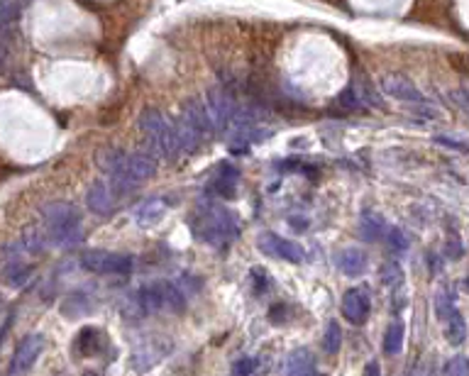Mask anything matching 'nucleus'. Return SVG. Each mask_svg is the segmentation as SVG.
<instances>
[{
	"label": "nucleus",
	"instance_id": "obj_4",
	"mask_svg": "<svg viewBox=\"0 0 469 376\" xmlns=\"http://www.w3.org/2000/svg\"><path fill=\"white\" fill-rule=\"evenodd\" d=\"M140 129L142 135L147 137V142L152 145L159 157L164 159H176L184 149H181V142L179 135H176V127L164 118L162 112L156 110V108H147L142 110L140 115Z\"/></svg>",
	"mask_w": 469,
	"mask_h": 376
},
{
	"label": "nucleus",
	"instance_id": "obj_23",
	"mask_svg": "<svg viewBox=\"0 0 469 376\" xmlns=\"http://www.w3.org/2000/svg\"><path fill=\"white\" fill-rule=\"evenodd\" d=\"M453 308H457V303H455V293H447V291H442L440 296L435 298V313H437V318H445L447 313Z\"/></svg>",
	"mask_w": 469,
	"mask_h": 376
},
{
	"label": "nucleus",
	"instance_id": "obj_3",
	"mask_svg": "<svg viewBox=\"0 0 469 376\" xmlns=\"http://www.w3.org/2000/svg\"><path fill=\"white\" fill-rule=\"evenodd\" d=\"M45 235L47 242L56 247L69 249L81 242L84 235V223L81 213L73 208L71 203H51L45 208Z\"/></svg>",
	"mask_w": 469,
	"mask_h": 376
},
{
	"label": "nucleus",
	"instance_id": "obj_17",
	"mask_svg": "<svg viewBox=\"0 0 469 376\" xmlns=\"http://www.w3.org/2000/svg\"><path fill=\"white\" fill-rule=\"evenodd\" d=\"M103 342V332L95 330V327H84L76 337V352L81 357H95Z\"/></svg>",
	"mask_w": 469,
	"mask_h": 376
},
{
	"label": "nucleus",
	"instance_id": "obj_13",
	"mask_svg": "<svg viewBox=\"0 0 469 376\" xmlns=\"http://www.w3.org/2000/svg\"><path fill=\"white\" fill-rule=\"evenodd\" d=\"M181 120H186V123H189L198 135H206V132H211L213 129V120H211V115H208L206 103L189 101L184 105V118Z\"/></svg>",
	"mask_w": 469,
	"mask_h": 376
},
{
	"label": "nucleus",
	"instance_id": "obj_20",
	"mask_svg": "<svg viewBox=\"0 0 469 376\" xmlns=\"http://www.w3.org/2000/svg\"><path fill=\"white\" fill-rule=\"evenodd\" d=\"M164 210H167V205H164L162 201H147V203H142L140 208L134 210V218H137V223L149 225V223H154V220L162 218Z\"/></svg>",
	"mask_w": 469,
	"mask_h": 376
},
{
	"label": "nucleus",
	"instance_id": "obj_22",
	"mask_svg": "<svg viewBox=\"0 0 469 376\" xmlns=\"http://www.w3.org/2000/svg\"><path fill=\"white\" fill-rule=\"evenodd\" d=\"M403 281V271L401 266H398V262H386L384 266H381V284L384 286H398Z\"/></svg>",
	"mask_w": 469,
	"mask_h": 376
},
{
	"label": "nucleus",
	"instance_id": "obj_5",
	"mask_svg": "<svg viewBox=\"0 0 469 376\" xmlns=\"http://www.w3.org/2000/svg\"><path fill=\"white\" fill-rule=\"evenodd\" d=\"M81 266L91 274H110L125 276L132 271V257L130 254L110 252V249H88L81 254Z\"/></svg>",
	"mask_w": 469,
	"mask_h": 376
},
{
	"label": "nucleus",
	"instance_id": "obj_8",
	"mask_svg": "<svg viewBox=\"0 0 469 376\" xmlns=\"http://www.w3.org/2000/svg\"><path fill=\"white\" fill-rule=\"evenodd\" d=\"M381 90H384L386 96L403 103H416V105H423L425 103V96L416 88L413 81L401 76V73H389V76H384L381 79Z\"/></svg>",
	"mask_w": 469,
	"mask_h": 376
},
{
	"label": "nucleus",
	"instance_id": "obj_2",
	"mask_svg": "<svg viewBox=\"0 0 469 376\" xmlns=\"http://www.w3.org/2000/svg\"><path fill=\"white\" fill-rule=\"evenodd\" d=\"M193 232L213 247H228L240 235V225H237V215L230 213L228 208L218 203H206L193 215Z\"/></svg>",
	"mask_w": 469,
	"mask_h": 376
},
{
	"label": "nucleus",
	"instance_id": "obj_18",
	"mask_svg": "<svg viewBox=\"0 0 469 376\" xmlns=\"http://www.w3.org/2000/svg\"><path fill=\"white\" fill-rule=\"evenodd\" d=\"M359 232H362V237L367 242L379 240V237L386 232L384 218H381V215H376V213H364L362 215V225H359Z\"/></svg>",
	"mask_w": 469,
	"mask_h": 376
},
{
	"label": "nucleus",
	"instance_id": "obj_31",
	"mask_svg": "<svg viewBox=\"0 0 469 376\" xmlns=\"http://www.w3.org/2000/svg\"><path fill=\"white\" fill-rule=\"evenodd\" d=\"M291 227H296V230H306V220H303V218H291Z\"/></svg>",
	"mask_w": 469,
	"mask_h": 376
},
{
	"label": "nucleus",
	"instance_id": "obj_30",
	"mask_svg": "<svg viewBox=\"0 0 469 376\" xmlns=\"http://www.w3.org/2000/svg\"><path fill=\"white\" fill-rule=\"evenodd\" d=\"M435 142H437V145H442V147H453V149H459V152H467V147H464V145H457V140H450V137L437 135V137H435Z\"/></svg>",
	"mask_w": 469,
	"mask_h": 376
},
{
	"label": "nucleus",
	"instance_id": "obj_9",
	"mask_svg": "<svg viewBox=\"0 0 469 376\" xmlns=\"http://www.w3.org/2000/svg\"><path fill=\"white\" fill-rule=\"evenodd\" d=\"M369 308H372V298H369V291L362 286L350 288L342 298V315L352 325H364L369 318Z\"/></svg>",
	"mask_w": 469,
	"mask_h": 376
},
{
	"label": "nucleus",
	"instance_id": "obj_14",
	"mask_svg": "<svg viewBox=\"0 0 469 376\" xmlns=\"http://www.w3.org/2000/svg\"><path fill=\"white\" fill-rule=\"evenodd\" d=\"M237 179H240L237 168L230 166V164H220L215 176H213V191H215V196H223V198L232 196L234 188H237Z\"/></svg>",
	"mask_w": 469,
	"mask_h": 376
},
{
	"label": "nucleus",
	"instance_id": "obj_1",
	"mask_svg": "<svg viewBox=\"0 0 469 376\" xmlns=\"http://www.w3.org/2000/svg\"><path fill=\"white\" fill-rule=\"evenodd\" d=\"M98 164L106 168L112 186L120 191H130L132 186L152 179L156 174V159L142 152H125V149H106L98 157Z\"/></svg>",
	"mask_w": 469,
	"mask_h": 376
},
{
	"label": "nucleus",
	"instance_id": "obj_24",
	"mask_svg": "<svg viewBox=\"0 0 469 376\" xmlns=\"http://www.w3.org/2000/svg\"><path fill=\"white\" fill-rule=\"evenodd\" d=\"M442 371H445V374H450V376L469 374V360H467V357H462V354H457V357H453V360L442 366Z\"/></svg>",
	"mask_w": 469,
	"mask_h": 376
},
{
	"label": "nucleus",
	"instance_id": "obj_10",
	"mask_svg": "<svg viewBox=\"0 0 469 376\" xmlns=\"http://www.w3.org/2000/svg\"><path fill=\"white\" fill-rule=\"evenodd\" d=\"M120 188H115L112 184H106V181H95L93 186L86 193V203L88 208L93 210L95 215H110L115 210L117 196H120Z\"/></svg>",
	"mask_w": 469,
	"mask_h": 376
},
{
	"label": "nucleus",
	"instance_id": "obj_29",
	"mask_svg": "<svg viewBox=\"0 0 469 376\" xmlns=\"http://www.w3.org/2000/svg\"><path fill=\"white\" fill-rule=\"evenodd\" d=\"M447 257H450V259H459V257H462V245H459L457 240L447 242Z\"/></svg>",
	"mask_w": 469,
	"mask_h": 376
},
{
	"label": "nucleus",
	"instance_id": "obj_26",
	"mask_svg": "<svg viewBox=\"0 0 469 376\" xmlns=\"http://www.w3.org/2000/svg\"><path fill=\"white\" fill-rule=\"evenodd\" d=\"M232 371H234V374H237V376L254 374V371H257V360H254V357H242V360H237V362H234Z\"/></svg>",
	"mask_w": 469,
	"mask_h": 376
},
{
	"label": "nucleus",
	"instance_id": "obj_12",
	"mask_svg": "<svg viewBox=\"0 0 469 376\" xmlns=\"http://www.w3.org/2000/svg\"><path fill=\"white\" fill-rule=\"evenodd\" d=\"M333 262H335V266L342 271V274L352 276V279H354V276H362L364 271H367V254L357 247H345V249H340V252H335Z\"/></svg>",
	"mask_w": 469,
	"mask_h": 376
},
{
	"label": "nucleus",
	"instance_id": "obj_15",
	"mask_svg": "<svg viewBox=\"0 0 469 376\" xmlns=\"http://www.w3.org/2000/svg\"><path fill=\"white\" fill-rule=\"evenodd\" d=\"M286 371L289 374H315V357H313L311 349L306 347H298L289 354V360H286Z\"/></svg>",
	"mask_w": 469,
	"mask_h": 376
},
{
	"label": "nucleus",
	"instance_id": "obj_16",
	"mask_svg": "<svg viewBox=\"0 0 469 376\" xmlns=\"http://www.w3.org/2000/svg\"><path fill=\"white\" fill-rule=\"evenodd\" d=\"M445 323V337L450 344H462L467 340V325H464V318L459 313V308H453L450 313L442 318Z\"/></svg>",
	"mask_w": 469,
	"mask_h": 376
},
{
	"label": "nucleus",
	"instance_id": "obj_19",
	"mask_svg": "<svg viewBox=\"0 0 469 376\" xmlns=\"http://www.w3.org/2000/svg\"><path fill=\"white\" fill-rule=\"evenodd\" d=\"M403 342H406V327L403 323H391L384 337V352L386 354H401Z\"/></svg>",
	"mask_w": 469,
	"mask_h": 376
},
{
	"label": "nucleus",
	"instance_id": "obj_7",
	"mask_svg": "<svg viewBox=\"0 0 469 376\" xmlns=\"http://www.w3.org/2000/svg\"><path fill=\"white\" fill-rule=\"evenodd\" d=\"M45 349V337L42 335H27L23 342L17 344L15 357H12L10 366H8V374H25L34 366V362L39 360V354Z\"/></svg>",
	"mask_w": 469,
	"mask_h": 376
},
{
	"label": "nucleus",
	"instance_id": "obj_21",
	"mask_svg": "<svg viewBox=\"0 0 469 376\" xmlns=\"http://www.w3.org/2000/svg\"><path fill=\"white\" fill-rule=\"evenodd\" d=\"M342 344V330L335 321L328 323V330H325V340H323V349L328 354H337Z\"/></svg>",
	"mask_w": 469,
	"mask_h": 376
},
{
	"label": "nucleus",
	"instance_id": "obj_28",
	"mask_svg": "<svg viewBox=\"0 0 469 376\" xmlns=\"http://www.w3.org/2000/svg\"><path fill=\"white\" fill-rule=\"evenodd\" d=\"M337 101H340V105L347 108V110H359V98H357V93H354V88H352V86L342 90Z\"/></svg>",
	"mask_w": 469,
	"mask_h": 376
},
{
	"label": "nucleus",
	"instance_id": "obj_11",
	"mask_svg": "<svg viewBox=\"0 0 469 376\" xmlns=\"http://www.w3.org/2000/svg\"><path fill=\"white\" fill-rule=\"evenodd\" d=\"M20 249H23V247H20V242H17V252L15 254L8 252L5 264H3V281H5L8 286H12V288L25 286V284L32 279V266L25 264L23 259H20Z\"/></svg>",
	"mask_w": 469,
	"mask_h": 376
},
{
	"label": "nucleus",
	"instance_id": "obj_6",
	"mask_svg": "<svg viewBox=\"0 0 469 376\" xmlns=\"http://www.w3.org/2000/svg\"><path fill=\"white\" fill-rule=\"evenodd\" d=\"M259 249L269 257L284 259V262H293V264H301L306 259V252L298 242L293 240H284L281 235H274V232H264L259 237Z\"/></svg>",
	"mask_w": 469,
	"mask_h": 376
},
{
	"label": "nucleus",
	"instance_id": "obj_27",
	"mask_svg": "<svg viewBox=\"0 0 469 376\" xmlns=\"http://www.w3.org/2000/svg\"><path fill=\"white\" fill-rule=\"evenodd\" d=\"M252 284H254V291L257 293H264L269 288V274L262 269V266H257V269H252Z\"/></svg>",
	"mask_w": 469,
	"mask_h": 376
},
{
	"label": "nucleus",
	"instance_id": "obj_25",
	"mask_svg": "<svg viewBox=\"0 0 469 376\" xmlns=\"http://www.w3.org/2000/svg\"><path fill=\"white\" fill-rule=\"evenodd\" d=\"M386 237H389V247L394 249V252H403V249L408 247L406 235H403L398 227H391V230H386Z\"/></svg>",
	"mask_w": 469,
	"mask_h": 376
}]
</instances>
